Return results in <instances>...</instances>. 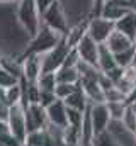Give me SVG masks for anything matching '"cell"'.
Wrapping results in <instances>:
<instances>
[{
    "label": "cell",
    "mask_w": 136,
    "mask_h": 146,
    "mask_svg": "<svg viewBox=\"0 0 136 146\" xmlns=\"http://www.w3.org/2000/svg\"><path fill=\"white\" fill-rule=\"evenodd\" d=\"M129 10H136V5L131 3L129 0H105L101 15L104 19H109V21L116 22L124 14H128Z\"/></svg>",
    "instance_id": "cell-10"
},
{
    "label": "cell",
    "mask_w": 136,
    "mask_h": 146,
    "mask_svg": "<svg viewBox=\"0 0 136 146\" xmlns=\"http://www.w3.org/2000/svg\"><path fill=\"white\" fill-rule=\"evenodd\" d=\"M41 22L46 24L48 27L58 31V33L63 34V36L67 34L68 29H70L68 17H67V14H65V9H63V5H61L60 0L53 2V3L43 12V15H41Z\"/></svg>",
    "instance_id": "cell-3"
},
{
    "label": "cell",
    "mask_w": 136,
    "mask_h": 146,
    "mask_svg": "<svg viewBox=\"0 0 136 146\" xmlns=\"http://www.w3.org/2000/svg\"><path fill=\"white\" fill-rule=\"evenodd\" d=\"M104 44L109 48V51H111L112 54H117V53H123V51H126V49L133 48V46H135V41H133V39H129L126 34L119 33V31H114Z\"/></svg>",
    "instance_id": "cell-15"
},
{
    "label": "cell",
    "mask_w": 136,
    "mask_h": 146,
    "mask_svg": "<svg viewBox=\"0 0 136 146\" xmlns=\"http://www.w3.org/2000/svg\"><path fill=\"white\" fill-rule=\"evenodd\" d=\"M46 115H48V122L51 126H58V127H67V106L63 100L56 99L51 106L46 107Z\"/></svg>",
    "instance_id": "cell-13"
},
{
    "label": "cell",
    "mask_w": 136,
    "mask_h": 146,
    "mask_svg": "<svg viewBox=\"0 0 136 146\" xmlns=\"http://www.w3.org/2000/svg\"><path fill=\"white\" fill-rule=\"evenodd\" d=\"M5 102L9 107L14 104H22V83H21V80L5 88Z\"/></svg>",
    "instance_id": "cell-21"
},
{
    "label": "cell",
    "mask_w": 136,
    "mask_h": 146,
    "mask_svg": "<svg viewBox=\"0 0 136 146\" xmlns=\"http://www.w3.org/2000/svg\"><path fill=\"white\" fill-rule=\"evenodd\" d=\"M36 2V7H37V10H39V14L43 15V12L53 3V2H56V0H34Z\"/></svg>",
    "instance_id": "cell-34"
},
{
    "label": "cell",
    "mask_w": 136,
    "mask_h": 146,
    "mask_svg": "<svg viewBox=\"0 0 136 146\" xmlns=\"http://www.w3.org/2000/svg\"><path fill=\"white\" fill-rule=\"evenodd\" d=\"M22 146H27V145H22Z\"/></svg>",
    "instance_id": "cell-42"
},
{
    "label": "cell",
    "mask_w": 136,
    "mask_h": 146,
    "mask_svg": "<svg viewBox=\"0 0 136 146\" xmlns=\"http://www.w3.org/2000/svg\"><path fill=\"white\" fill-rule=\"evenodd\" d=\"M116 24V31L126 34L129 39H136V10H129L128 14H124L119 21L114 22Z\"/></svg>",
    "instance_id": "cell-16"
},
{
    "label": "cell",
    "mask_w": 136,
    "mask_h": 146,
    "mask_svg": "<svg viewBox=\"0 0 136 146\" xmlns=\"http://www.w3.org/2000/svg\"><path fill=\"white\" fill-rule=\"evenodd\" d=\"M24 143L19 141L15 136H12L10 133H3L0 134V146H22Z\"/></svg>",
    "instance_id": "cell-33"
},
{
    "label": "cell",
    "mask_w": 136,
    "mask_h": 146,
    "mask_svg": "<svg viewBox=\"0 0 136 146\" xmlns=\"http://www.w3.org/2000/svg\"><path fill=\"white\" fill-rule=\"evenodd\" d=\"M87 31H89V19H83V21H80V22H77L73 26H70L68 33L65 34L67 44L71 46V48H75L80 42V39L87 34Z\"/></svg>",
    "instance_id": "cell-17"
},
{
    "label": "cell",
    "mask_w": 136,
    "mask_h": 146,
    "mask_svg": "<svg viewBox=\"0 0 136 146\" xmlns=\"http://www.w3.org/2000/svg\"><path fill=\"white\" fill-rule=\"evenodd\" d=\"M135 136H136V131H135Z\"/></svg>",
    "instance_id": "cell-43"
},
{
    "label": "cell",
    "mask_w": 136,
    "mask_h": 146,
    "mask_svg": "<svg viewBox=\"0 0 136 146\" xmlns=\"http://www.w3.org/2000/svg\"><path fill=\"white\" fill-rule=\"evenodd\" d=\"M19 80H21V78L14 76L10 72H7L3 66H0V87H2V88H7V87H10V85L17 83Z\"/></svg>",
    "instance_id": "cell-30"
},
{
    "label": "cell",
    "mask_w": 136,
    "mask_h": 146,
    "mask_svg": "<svg viewBox=\"0 0 136 146\" xmlns=\"http://www.w3.org/2000/svg\"><path fill=\"white\" fill-rule=\"evenodd\" d=\"M114 31H116V24L112 21H109V19H104L102 15L89 19V31H87V34L92 37L97 44H104Z\"/></svg>",
    "instance_id": "cell-6"
},
{
    "label": "cell",
    "mask_w": 136,
    "mask_h": 146,
    "mask_svg": "<svg viewBox=\"0 0 136 146\" xmlns=\"http://www.w3.org/2000/svg\"><path fill=\"white\" fill-rule=\"evenodd\" d=\"M71 51V46H68L65 37L48 53L41 54V63H43V72H51L55 73L56 70H60L67 60L68 53Z\"/></svg>",
    "instance_id": "cell-4"
},
{
    "label": "cell",
    "mask_w": 136,
    "mask_h": 146,
    "mask_svg": "<svg viewBox=\"0 0 136 146\" xmlns=\"http://www.w3.org/2000/svg\"><path fill=\"white\" fill-rule=\"evenodd\" d=\"M104 102H126V95L114 85L104 92Z\"/></svg>",
    "instance_id": "cell-28"
},
{
    "label": "cell",
    "mask_w": 136,
    "mask_h": 146,
    "mask_svg": "<svg viewBox=\"0 0 136 146\" xmlns=\"http://www.w3.org/2000/svg\"><path fill=\"white\" fill-rule=\"evenodd\" d=\"M55 75H56L58 83H73V85H77L80 82V73L77 70V66H61L60 70L55 72Z\"/></svg>",
    "instance_id": "cell-20"
},
{
    "label": "cell",
    "mask_w": 136,
    "mask_h": 146,
    "mask_svg": "<svg viewBox=\"0 0 136 146\" xmlns=\"http://www.w3.org/2000/svg\"><path fill=\"white\" fill-rule=\"evenodd\" d=\"M129 2H131V3H135V5H136V0H129Z\"/></svg>",
    "instance_id": "cell-41"
},
{
    "label": "cell",
    "mask_w": 136,
    "mask_h": 146,
    "mask_svg": "<svg viewBox=\"0 0 136 146\" xmlns=\"http://www.w3.org/2000/svg\"><path fill=\"white\" fill-rule=\"evenodd\" d=\"M60 146H80V143H61Z\"/></svg>",
    "instance_id": "cell-38"
},
{
    "label": "cell",
    "mask_w": 136,
    "mask_h": 146,
    "mask_svg": "<svg viewBox=\"0 0 136 146\" xmlns=\"http://www.w3.org/2000/svg\"><path fill=\"white\" fill-rule=\"evenodd\" d=\"M121 122H123L129 131H133V133L136 131V110L133 109V106H128V107H126V112H124Z\"/></svg>",
    "instance_id": "cell-29"
},
{
    "label": "cell",
    "mask_w": 136,
    "mask_h": 146,
    "mask_svg": "<svg viewBox=\"0 0 136 146\" xmlns=\"http://www.w3.org/2000/svg\"><path fill=\"white\" fill-rule=\"evenodd\" d=\"M21 66H22V76L26 82H37L39 75L43 73V63L41 54L34 53H24L21 56Z\"/></svg>",
    "instance_id": "cell-9"
},
{
    "label": "cell",
    "mask_w": 136,
    "mask_h": 146,
    "mask_svg": "<svg viewBox=\"0 0 136 146\" xmlns=\"http://www.w3.org/2000/svg\"><path fill=\"white\" fill-rule=\"evenodd\" d=\"M63 102H65V106H67V107L82 110V112H85V110L89 109V106H90V102H89L87 95L83 94V90L80 88V85H78V88H77L73 94H70V95H68Z\"/></svg>",
    "instance_id": "cell-18"
},
{
    "label": "cell",
    "mask_w": 136,
    "mask_h": 146,
    "mask_svg": "<svg viewBox=\"0 0 136 146\" xmlns=\"http://www.w3.org/2000/svg\"><path fill=\"white\" fill-rule=\"evenodd\" d=\"M26 112V127L29 131H37V129H46L48 127V115L46 109L39 104H27L24 107Z\"/></svg>",
    "instance_id": "cell-7"
},
{
    "label": "cell",
    "mask_w": 136,
    "mask_h": 146,
    "mask_svg": "<svg viewBox=\"0 0 136 146\" xmlns=\"http://www.w3.org/2000/svg\"><path fill=\"white\" fill-rule=\"evenodd\" d=\"M77 88H78V83H77V85H73V83H56V87H55V95H56V99L65 100L68 95L73 94Z\"/></svg>",
    "instance_id": "cell-26"
},
{
    "label": "cell",
    "mask_w": 136,
    "mask_h": 146,
    "mask_svg": "<svg viewBox=\"0 0 136 146\" xmlns=\"http://www.w3.org/2000/svg\"><path fill=\"white\" fill-rule=\"evenodd\" d=\"M83 115H85V112H82V110H77V109H71V107H67L68 126L80 127V126H82V121H83Z\"/></svg>",
    "instance_id": "cell-27"
},
{
    "label": "cell",
    "mask_w": 136,
    "mask_h": 146,
    "mask_svg": "<svg viewBox=\"0 0 136 146\" xmlns=\"http://www.w3.org/2000/svg\"><path fill=\"white\" fill-rule=\"evenodd\" d=\"M80 146H94L92 141H89V143H80Z\"/></svg>",
    "instance_id": "cell-39"
},
{
    "label": "cell",
    "mask_w": 136,
    "mask_h": 146,
    "mask_svg": "<svg viewBox=\"0 0 136 146\" xmlns=\"http://www.w3.org/2000/svg\"><path fill=\"white\" fill-rule=\"evenodd\" d=\"M105 133L119 146H136V136L121 121H109Z\"/></svg>",
    "instance_id": "cell-8"
},
{
    "label": "cell",
    "mask_w": 136,
    "mask_h": 146,
    "mask_svg": "<svg viewBox=\"0 0 136 146\" xmlns=\"http://www.w3.org/2000/svg\"><path fill=\"white\" fill-rule=\"evenodd\" d=\"M48 134H46V129H37V131H29L26 134V139H24V145L27 146H43L46 141Z\"/></svg>",
    "instance_id": "cell-23"
},
{
    "label": "cell",
    "mask_w": 136,
    "mask_h": 146,
    "mask_svg": "<svg viewBox=\"0 0 136 146\" xmlns=\"http://www.w3.org/2000/svg\"><path fill=\"white\" fill-rule=\"evenodd\" d=\"M89 115H90V122H92V129H94V136L101 134L107 129V124L111 121L109 110L105 102H99V104H90L89 106Z\"/></svg>",
    "instance_id": "cell-12"
},
{
    "label": "cell",
    "mask_w": 136,
    "mask_h": 146,
    "mask_svg": "<svg viewBox=\"0 0 136 146\" xmlns=\"http://www.w3.org/2000/svg\"><path fill=\"white\" fill-rule=\"evenodd\" d=\"M37 87L39 90H48V92H55V87H56V75L51 72H43L37 78Z\"/></svg>",
    "instance_id": "cell-22"
},
{
    "label": "cell",
    "mask_w": 136,
    "mask_h": 146,
    "mask_svg": "<svg viewBox=\"0 0 136 146\" xmlns=\"http://www.w3.org/2000/svg\"><path fill=\"white\" fill-rule=\"evenodd\" d=\"M3 133H9V126H7L5 119H0V134H3Z\"/></svg>",
    "instance_id": "cell-36"
},
{
    "label": "cell",
    "mask_w": 136,
    "mask_h": 146,
    "mask_svg": "<svg viewBox=\"0 0 136 146\" xmlns=\"http://www.w3.org/2000/svg\"><path fill=\"white\" fill-rule=\"evenodd\" d=\"M19 0H0V5H12V3H17Z\"/></svg>",
    "instance_id": "cell-37"
},
{
    "label": "cell",
    "mask_w": 136,
    "mask_h": 146,
    "mask_svg": "<svg viewBox=\"0 0 136 146\" xmlns=\"http://www.w3.org/2000/svg\"><path fill=\"white\" fill-rule=\"evenodd\" d=\"M15 21L19 27L24 31V34L33 39L41 26V14L36 7L34 0H19L15 7Z\"/></svg>",
    "instance_id": "cell-1"
},
{
    "label": "cell",
    "mask_w": 136,
    "mask_h": 146,
    "mask_svg": "<svg viewBox=\"0 0 136 146\" xmlns=\"http://www.w3.org/2000/svg\"><path fill=\"white\" fill-rule=\"evenodd\" d=\"M107 110H109V115H111V121H121L128 104L126 102H105Z\"/></svg>",
    "instance_id": "cell-24"
},
{
    "label": "cell",
    "mask_w": 136,
    "mask_h": 146,
    "mask_svg": "<svg viewBox=\"0 0 136 146\" xmlns=\"http://www.w3.org/2000/svg\"><path fill=\"white\" fill-rule=\"evenodd\" d=\"M63 37H65L63 34H60L58 31H55V29H51V27H48L46 24L41 22L37 34H36L33 39H29V42H27L24 53L44 54V53H48L49 49H53ZM24 53H22V54H24Z\"/></svg>",
    "instance_id": "cell-2"
},
{
    "label": "cell",
    "mask_w": 136,
    "mask_h": 146,
    "mask_svg": "<svg viewBox=\"0 0 136 146\" xmlns=\"http://www.w3.org/2000/svg\"><path fill=\"white\" fill-rule=\"evenodd\" d=\"M7 114H9V106L0 99V119H5L7 121Z\"/></svg>",
    "instance_id": "cell-35"
},
{
    "label": "cell",
    "mask_w": 136,
    "mask_h": 146,
    "mask_svg": "<svg viewBox=\"0 0 136 146\" xmlns=\"http://www.w3.org/2000/svg\"><path fill=\"white\" fill-rule=\"evenodd\" d=\"M92 143H94V146H119L107 133H105V131L101 133V134H97V136H94Z\"/></svg>",
    "instance_id": "cell-31"
},
{
    "label": "cell",
    "mask_w": 136,
    "mask_h": 146,
    "mask_svg": "<svg viewBox=\"0 0 136 146\" xmlns=\"http://www.w3.org/2000/svg\"><path fill=\"white\" fill-rule=\"evenodd\" d=\"M56 100V95H55V92H48V90H39V106H43L44 109L48 107V106H51L53 102Z\"/></svg>",
    "instance_id": "cell-32"
},
{
    "label": "cell",
    "mask_w": 136,
    "mask_h": 146,
    "mask_svg": "<svg viewBox=\"0 0 136 146\" xmlns=\"http://www.w3.org/2000/svg\"><path fill=\"white\" fill-rule=\"evenodd\" d=\"M131 106H133V109H135V110H136V102H135V104H131Z\"/></svg>",
    "instance_id": "cell-40"
},
{
    "label": "cell",
    "mask_w": 136,
    "mask_h": 146,
    "mask_svg": "<svg viewBox=\"0 0 136 146\" xmlns=\"http://www.w3.org/2000/svg\"><path fill=\"white\" fill-rule=\"evenodd\" d=\"M78 85L83 90V94L87 95V99H89L90 104L104 102V90L99 85V78H80Z\"/></svg>",
    "instance_id": "cell-14"
},
{
    "label": "cell",
    "mask_w": 136,
    "mask_h": 146,
    "mask_svg": "<svg viewBox=\"0 0 136 146\" xmlns=\"http://www.w3.org/2000/svg\"><path fill=\"white\" fill-rule=\"evenodd\" d=\"M114 60H116L117 66H121V68H126V66L133 65L135 63V46L126 49V51H123V53L114 54Z\"/></svg>",
    "instance_id": "cell-25"
},
{
    "label": "cell",
    "mask_w": 136,
    "mask_h": 146,
    "mask_svg": "<svg viewBox=\"0 0 136 146\" xmlns=\"http://www.w3.org/2000/svg\"><path fill=\"white\" fill-rule=\"evenodd\" d=\"M99 46H101V44H97L89 34H85V36L80 39V42L75 46V51H77L80 61H85V63H89V65L97 66ZM97 68H99V66H97Z\"/></svg>",
    "instance_id": "cell-11"
},
{
    "label": "cell",
    "mask_w": 136,
    "mask_h": 146,
    "mask_svg": "<svg viewBox=\"0 0 136 146\" xmlns=\"http://www.w3.org/2000/svg\"><path fill=\"white\" fill-rule=\"evenodd\" d=\"M97 66H99V70H101L102 73H107L109 70H112V68L117 66V63H116V60H114V54L109 51V48H107L105 44H101V46H99Z\"/></svg>",
    "instance_id": "cell-19"
},
{
    "label": "cell",
    "mask_w": 136,
    "mask_h": 146,
    "mask_svg": "<svg viewBox=\"0 0 136 146\" xmlns=\"http://www.w3.org/2000/svg\"><path fill=\"white\" fill-rule=\"evenodd\" d=\"M7 126H9V133L24 143L26 134H27V127H26V112H24L22 104H14L9 107Z\"/></svg>",
    "instance_id": "cell-5"
}]
</instances>
